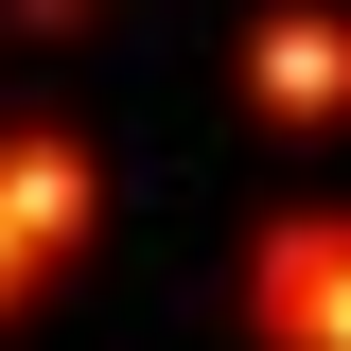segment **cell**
Instances as JSON below:
<instances>
[{"label":"cell","instance_id":"obj_2","mask_svg":"<svg viewBox=\"0 0 351 351\" xmlns=\"http://www.w3.org/2000/svg\"><path fill=\"white\" fill-rule=\"evenodd\" d=\"M71 246H88V141H53V123H36V141H0V316L36 299Z\"/></svg>","mask_w":351,"mask_h":351},{"label":"cell","instance_id":"obj_1","mask_svg":"<svg viewBox=\"0 0 351 351\" xmlns=\"http://www.w3.org/2000/svg\"><path fill=\"white\" fill-rule=\"evenodd\" d=\"M246 334L263 351H351V211H281L246 246Z\"/></svg>","mask_w":351,"mask_h":351}]
</instances>
